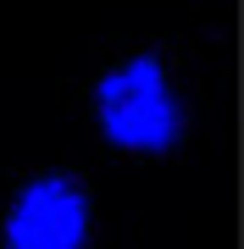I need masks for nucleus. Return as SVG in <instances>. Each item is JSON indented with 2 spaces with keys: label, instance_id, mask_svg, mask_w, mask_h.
I'll use <instances>...</instances> for the list:
<instances>
[{
  "label": "nucleus",
  "instance_id": "nucleus-1",
  "mask_svg": "<svg viewBox=\"0 0 244 249\" xmlns=\"http://www.w3.org/2000/svg\"><path fill=\"white\" fill-rule=\"evenodd\" d=\"M89 106H94L100 139L122 155H167L183 144V127H189V111H183L178 89H172L167 61L150 50L100 72Z\"/></svg>",
  "mask_w": 244,
  "mask_h": 249
},
{
  "label": "nucleus",
  "instance_id": "nucleus-2",
  "mask_svg": "<svg viewBox=\"0 0 244 249\" xmlns=\"http://www.w3.org/2000/svg\"><path fill=\"white\" fill-rule=\"evenodd\" d=\"M94 205L73 172L50 166L34 172L6 205L0 222V249H89Z\"/></svg>",
  "mask_w": 244,
  "mask_h": 249
}]
</instances>
